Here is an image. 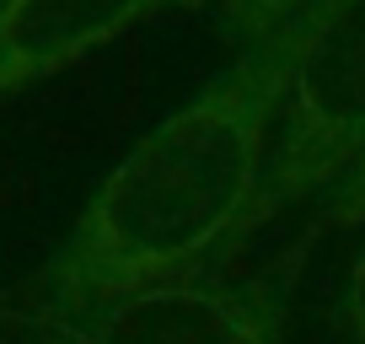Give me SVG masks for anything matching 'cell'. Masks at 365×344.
<instances>
[{
    "label": "cell",
    "instance_id": "obj_1",
    "mask_svg": "<svg viewBox=\"0 0 365 344\" xmlns=\"http://www.w3.org/2000/svg\"><path fill=\"white\" fill-rule=\"evenodd\" d=\"M290 38L252 44L188 108L156 124L86 199L70 242L27 285L43 307L129 296L205 258L263 188V140L290 92Z\"/></svg>",
    "mask_w": 365,
    "mask_h": 344
},
{
    "label": "cell",
    "instance_id": "obj_8",
    "mask_svg": "<svg viewBox=\"0 0 365 344\" xmlns=\"http://www.w3.org/2000/svg\"><path fill=\"white\" fill-rule=\"evenodd\" d=\"M11 11H16V0H0V33H6V22H11Z\"/></svg>",
    "mask_w": 365,
    "mask_h": 344
},
{
    "label": "cell",
    "instance_id": "obj_5",
    "mask_svg": "<svg viewBox=\"0 0 365 344\" xmlns=\"http://www.w3.org/2000/svg\"><path fill=\"white\" fill-rule=\"evenodd\" d=\"M322 221H333V226H349V221H365V146L349 156V167L339 172V188H333L328 210H322Z\"/></svg>",
    "mask_w": 365,
    "mask_h": 344
},
{
    "label": "cell",
    "instance_id": "obj_3",
    "mask_svg": "<svg viewBox=\"0 0 365 344\" xmlns=\"http://www.w3.org/2000/svg\"><path fill=\"white\" fill-rule=\"evenodd\" d=\"M167 0H16L0 33V97L86 59Z\"/></svg>",
    "mask_w": 365,
    "mask_h": 344
},
{
    "label": "cell",
    "instance_id": "obj_7",
    "mask_svg": "<svg viewBox=\"0 0 365 344\" xmlns=\"http://www.w3.org/2000/svg\"><path fill=\"white\" fill-rule=\"evenodd\" d=\"M349 323L365 339V248H360V258H354V269H349Z\"/></svg>",
    "mask_w": 365,
    "mask_h": 344
},
{
    "label": "cell",
    "instance_id": "obj_2",
    "mask_svg": "<svg viewBox=\"0 0 365 344\" xmlns=\"http://www.w3.org/2000/svg\"><path fill=\"white\" fill-rule=\"evenodd\" d=\"M290 118L285 151L263 178L247 226L349 167L365 146V0H322L290 38Z\"/></svg>",
    "mask_w": 365,
    "mask_h": 344
},
{
    "label": "cell",
    "instance_id": "obj_4",
    "mask_svg": "<svg viewBox=\"0 0 365 344\" xmlns=\"http://www.w3.org/2000/svg\"><path fill=\"white\" fill-rule=\"evenodd\" d=\"M91 344H274V318L194 285H140L97 318Z\"/></svg>",
    "mask_w": 365,
    "mask_h": 344
},
{
    "label": "cell",
    "instance_id": "obj_6",
    "mask_svg": "<svg viewBox=\"0 0 365 344\" xmlns=\"http://www.w3.org/2000/svg\"><path fill=\"white\" fill-rule=\"evenodd\" d=\"M231 6V16H237L247 33H258V44L263 38H279V33H290V16L307 6V0H226Z\"/></svg>",
    "mask_w": 365,
    "mask_h": 344
}]
</instances>
